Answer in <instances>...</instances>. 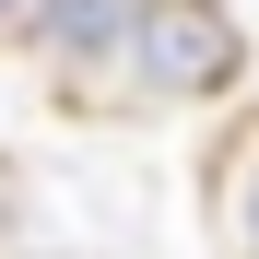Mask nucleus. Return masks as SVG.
<instances>
[{"label": "nucleus", "instance_id": "1", "mask_svg": "<svg viewBox=\"0 0 259 259\" xmlns=\"http://www.w3.org/2000/svg\"><path fill=\"white\" fill-rule=\"evenodd\" d=\"M118 71H130L142 106H224L247 82V24L224 12V0H142Z\"/></svg>", "mask_w": 259, "mask_h": 259}, {"label": "nucleus", "instance_id": "2", "mask_svg": "<svg viewBox=\"0 0 259 259\" xmlns=\"http://www.w3.org/2000/svg\"><path fill=\"white\" fill-rule=\"evenodd\" d=\"M130 24H142V0H24V48L59 82H95L106 59H130Z\"/></svg>", "mask_w": 259, "mask_h": 259}, {"label": "nucleus", "instance_id": "3", "mask_svg": "<svg viewBox=\"0 0 259 259\" xmlns=\"http://www.w3.org/2000/svg\"><path fill=\"white\" fill-rule=\"evenodd\" d=\"M212 236H224V259H259V118L212 142Z\"/></svg>", "mask_w": 259, "mask_h": 259}, {"label": "nucleus", "instance_id": "4", "mask_svg": "<svg viewBox=\"0 0 259 259\" xmlns=\"http://www.w3.org/2000/svg\"><path fill=\"white\" fill-rule=\"evenodd\" d=\"M12 35H24V0H0V48H12Z\"/></svg>", "mask_w": 259, "mask_h": 259}]
</instances>
